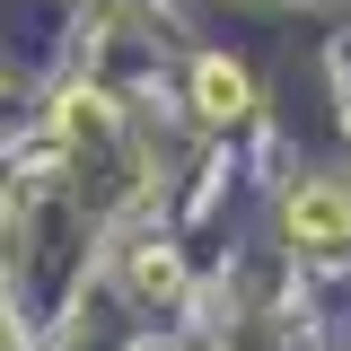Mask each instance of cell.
<instances>
[{
  "label": "cell",
  "instance_id": "obj_1",
  "mask_svg": "<svg viewBox=\"0 0 351 351\" xmlns=\"http://www.w3.org/2000/svg\"><path fill=\"white\" fill-rule=\"evenodd\" d=\"M290 237L299 246H343L351 237V193L343 184H299L290 193Z\"/></svg>",
  "mask_w": 351,
  "mask_h": 351
},
{
  "label": "cell",
  "instance_id": "obj_2",
  "mask_svg": "<svg viewBox=\"0 0 351 351\" xmlns=\"http://www.w3.org/2000/svg\"><path fill=\"white\" fill-rule=\"evenodd\" d=\"M193 97H202V123H237V114H246V80H237L228 62H202V71H193Z\"/></svg>",
  "mask_w": 351,
  "mask_h": 351
}]
</instances>
